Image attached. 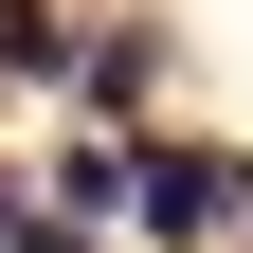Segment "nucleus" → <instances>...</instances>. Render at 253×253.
<instances>
[{
	"label": "nucleus",
	"instance_id": "nucleus-1",
	"mask_svg": "<svg viewBox=\"0 0 253 253\" xmlns=\"http://www.w3.org/2000/svg\"><path fill=\"white\" fill-rule=\"evenodd\" d=\"M126 199H145V235H163V253H217V235L253 217V163H217V145H145Z\"/></svg>",
	"mask_w": 253,
	"mask_h": 253
},
{
	"label": "nucleus",
	"instance_id": "nucleus-2",
	"mask_svg": "<svg viewBox=\"0 0 253 253\" xmlns=\"http://www.w3.org/2000/svg\"><path fill=\"white\" fill-rule=\"evenodd\" d=\"M0 73H18V90H73V73H90L73 0H0Z\"/></svg>",
	"mask_w": 253,
	"mask_h": 253
},
{
	"label": "nucleus",
	"instance_id": "nucleus-5",
	"mask_svg": "<svg viewBox=\"0 0 253 253\" xmlns=\"http://www.w3.org/2000/svg\"><path fill=\"white\" fill-rule=\"evenodd\" d=\"M18 217H37V199H18V181H0V253H18Z\"/></svg>",
	"mask_w": 253,
	"mask_h": 253
},
{
	"label": "nucleus",
	"instance_id": "nucleus-4",
	"mask_svg": "<svg viewBox=\"0 0 253 253\" xmlns=\"http://www.w3.org/2000/svg\"><path fill=\"white\" fill-rule=\"evenodd\" d=\"M18 253H90V235H73V217H54V199H37V217H18Z\"/></svg>",
	"mask_w": 253,
	"mask_h": 253
},
{
	"label": "nucleus",
	"instance_id": "nucleus-3",
	"mask_svg": "<svg viewBox=\"0 0 253 253\" xmlns=\"http://www.w3.org/2000/svg\"><path fill=\"white\" fill-rule=\"evenodd\" d=\"M73 90H90V109L126 126V109H145V90H163V18H109V37H90V73H73Z\"/></svg>",
	"mask_w": 253,
	"mask_h": 253
}]
</instances>
